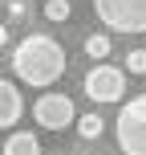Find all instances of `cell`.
Segmentation results:
<instances>
[{
	"instance_id": "cell-1",
	"label": "cell",
	"mask_w": 146,
	"mask_h": 155,
	"mask_svg": "<svg viewBox=\"0 0 146 155\" xmlns=\"http://www.w3.org/2000/svg\"><path fill=\"white\" fill-rule=\"evenodd\" d=\"M65 65H69V57H65L61 41L49 37V33H29L12 49V74L24 86H37V90H49L65 74Z\"/></svg>"
},
{
	"instance_id": "cell-2",
	"label": "cell",
	"mask_w": 146,
	"mask_h": 155,
	"mask_svg": "<svg viewBox=\"0 0 146 155\" xmlns=\"http://www.w3.org/2000/svg\"><path fill=\"white\" fill-rule=\"evenodd\" d=\"M114 135L126 155H146V94H134L130 102H122Z\"/></svg>"
},
{
	"instance_id": "cell-3",
	"label": "cell",
	"mask_w": 146,
	"mask_h": 155,
	"mask_svg": "<svg viewBox=\"0 0 146 155\" xmlns=\"http://www.w3.org/2000/svg\"><path fill=\"white\" fill-rule=\"evenodd\" d=\"M93 12L114 33H146V0H93Z\"/></svg>"
},
{
	"instance_id": "cell-4",
	"label": "cell",
	"mask_w": 146,
	"mask_h": 155,
	"mask_svg": "<svg viewBox=\"0 0 146 155\" xmlns=\"http://www.w3.org/2000/svg\"><path fill=\"white\" fill-rule=\"evenodd\" d=\"M81 90H85V98L98 102V106L122 102V94H126V70H118V65H101V61H98L89 74H85Z\"/></svg>"
},
{
	"instance_id": "cell-5",
	"label": "cell",
	"mask_w": 146,
	"mask_h": 155,
	"mask_svg": "<svg viewBox=\"0 0 146 155\" xmlns=\"http://www.w3.org/2000/svg\"><path fill=\"white\" fill-rule=\"evenodd\" d=\"M33 118H37L45 131H65V127H73V118H77L73 98L69 94H41V98L33 102Z\"/></svg>"
},
{
	"instance_id": "cell-6",
	"label": "cell",
	"mask_w": 146,
	"mask_h": 155,
	"mask_svg": "<svg viewBox=\"0 0 146 155\" xmlns=\"http://www.w3.org/2000/svg\"><path fill=\"white\" fill-rule=\"evenodd\" d=\"M20 114H24V98H20V90H16V82L0 78V131L16 127Z\"/></svg>"
},
{
	"instance_id": "cell-7",
	"label": "cell",
	"mask_w": 146,
	"mask_h": 155,
	"mask_svg": "<svg viewBox=\"0 0 146 155\" xmlns=\"http://www.w3.org/2000/svg\"><path fill=\"white\" fill-rule=\"evenodd\" d=\"M4 155H41V143L33 131H12L4 139Z\"/></svg>"
},
{
	"instance_id": "cell-8",
	"label": "cell",
	"mask_w": 146,
	"mask_h": 155,
	"mask_svg": "<svg viewBox=\"0 0 146 155\" xmlns=\"http://www.w3.org/2000/svg\"><path fill=\"white\" fill-rule=\"evenodd\" d=\"M110 49H114V45H110V37H106V33H89V37H85V53H89L93 61H106V57H110Z\"/></svg>"
},
{
	"instance_id": "cell-9",
	"label": "cell",
	"mask_w": 146,
	"mask_h": 155,
	"mask_svg": "<svg viewBox=\"0 0 146 155\" xmlns=\"http://www.w3.org/2000/svg\"><path fill=\"white\" fill-rule=\"evenodd\" d=\"M73 123H77V135H81V139H98V135L106 131V123H101V114H77Z\"/></svg>"
},
{
	"instance_id": "cell-10",
	"label": "cell",
	"mask_w": 146,
	"mask_h": 155,
	"mask_svg": "<svg viewBox=\"0 0 146 155\" xmlns=\"http://www.w3.org/2000/svg\"><path fill=\"white\" fill-rule=\"evenodd\" d=\"M69 12H73L69 0H45V16L49 21H69Z\"/></svg>"
},
{
	"instance_id": "cell-11",
	"label": "cell",
	"mask_w": 146,
	"mask_h": 155,
	"mask_svg": "<svg viewBox=\"0 0 146 155\" xmlns=\"http://www.w3.org/2000/svg\"><path fill=\"white\" fill-rule=\"evenodd\" d=\"M126 70L130 74H146V49H130L126 53Z\"/></svg>"
},
{
	"instance_id": "cell-12",
	"label": "cell",
	"mask_w": 146,
	"mask_h": 155,
	"mask_svg": "<svg viewBox=\"0 0 146 155\" xmlns=\"http://www.w3.org/2000/svg\"><path fill=\"white\" fill-rule=\"evenodd\" d=\"M8 16H12V21H20V16H24V4H20V0H12V4H8Z\"/></svg>"
},
{
	"instance_id": "cell-13",
	"label": "cell",
	"mask_w": 146,
	"mask_h": 155,
	"mask_svg": "<svg viewBox=\"0 0 146 155\" xmlns=\"http://www.w3.org/2000/svg\"><path fill=\"white\" fill-rule=\"evenodd\" d=\"M8 45V25H0V49Z\"/></svg>"
},
{
	"instance_id": "cell-14",
	"label": "cell",
	"mask_w": 146,
	"mask_h": 155,
	"mask_svg": "<svg viewBox=\"0 0 146 155\" xmlns=\"http://www.w3.org/2000/svg\"><path fill=\"white\" fill-rule=\"evenodd\" d=\"M53 155H61V151H53Z\"/></svg>"
}]
</instances>
